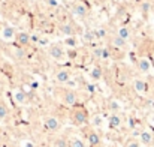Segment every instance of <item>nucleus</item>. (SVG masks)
Masks as SVG:
<instances>
[{
    "label": "nucleus",
    "instance_id": "nucleus-29",
    "mask_svg": "<svg viewBox=\"0 0 154 147\" xmlns=\"http://www.w3.org/2000/svg\"><path fill=\"white\" fill-rule=\"evenodd\" d=\"M24 147H33V144L29 141V143H24Z\"/></svg>",
    "mask_w": 154,
    "mask_h": 147
},
{
    "label": "nucleus",
    "instance_id": "nucleus-27",
    "mask_svg": "<svg viewBox=\"0 0 154 147\" xmlns=\"http://www.w3.org/2000/svg\"><path fill=\"white\" fill-rule=\"evenodd\" d=\"M3 92H5V86H3V83L0 81V96L3 95Z\"/></svg>",
    "mask_w": 154,
    "mask_h": 147
},
{
    "label": "nucleus",
    "instance_id": "nucleus-7",
    "mask_svg": "<svg viewBox=\"0 0 154 147\" xmlns=\"http://www.w3.org/2000/svg\"><path fill=\"white\" fill-rule=\"evenodd\" d=\"M15 42H17L20 47H27V45H30V42H32V36H30V33L26 32V30L17 32Z\"/></svg>",
    "mask_w": 154,
    "mask_h": 147
},
{
    "label": "nucleus",
    "instance_id": "nucleus-1",
    "mask_svg": "<svg viewBox=\"0 0 154 147\" xmlns=\"http://www.w3.org/2000/svg\"><path fill=\"white\" fill-rule=\"evenodd\" d=\"M69 117H70V122H72L75 126H84V125H87V122L90 120L88 111H87L84 107H79V105H75V107L70 108Z\"/></svg>",
    "mask_w": 154,
    "mask_h": 147
},
{
    "label": "nucleus",
    "instance_id": "nucleus-16",
    "mask_svg": "<svg viewBox=\"0 0 154 147\" xmlns=\"http://www.w3.org/2000/svg\"><path fill=\"white\" fill-rule=\"evenodd\" d=\"M90 77H91V80H94V81H99V80L102 78V68H100L99 65L93 66V69L90 71Z\"/></svg>",
    "mask_w": 154,
    "mask_h": 147
},
{
    "label": "nucleus",
    "instance_id": "nucleus-10",
    "mask_svg": "<svg viewBox=\"0 0 154 147\" xmlns=\"http://www.w3.org/2000/svg\"><path fill=\"white\" fill-rule=\"evenodd\" d=\"M139 141H141V144L145 147H150L151 144H153L154 141V135L151 131H148V129H144L141 134H139V138H138Z\"/></svg>",
    "mask_w": 154,
    "mask_h": 147
},
{
    "label": "nucleus",
    "instance_id": "nucleus-21",
    "mask_svg": "<svg viewBox=\"0 0 154 147\" xmlns=\"http://www.w3.org/2000/svg\"><path fill=\"white\" fill-rule=\"evenodd\" d=\"M69 147H87V144L81 140V138H78V137H73L70 141H69Z\"/></svg>",
    "mask_w": 154,
    "mask_h": 147
},
{
    "label": "nucleus",
    "instance_id": "nucleus-24",
    "mask_svg": "<svg viewBox=\"0 0 154 147\" xmlns=\"http://www.w3.org/2000/svg\"><path fill=\"white\" fill-rule=\"evenodd\" d=\"M64 44L69 45V47H76V39H75L73 36H69V38L64 41Z\"/></svg>",
    "mask_w": 154,
    "mask_h": 147
},
{
    "label": "nucleus",
    "instance_id": "nucleus-4",
    "mask_svg": "<svg viewBox=\"0 0 154 147\" xmlns=\"http://www.w3.org/2000/svg\"><path fill=\"white\" fill-rule=\"evenodd\" d=\"M12 99H14V102L18 104V105H27V104H29L27 93H26L23 89H20V87H15V89L12 90Z\"/></svg>",
    "mask_w": 154,
    "mask_h": 147
},
{
    "label": "nucleus",
    "instance_id": "nucleus-14",
    "mask_svg": "<svg viewBox=\"0 0 154 147\" xmlns=\"http://www.w3.org/2000/svg\"><path fill=\"white\" fill-rule=\"evenodd\" d=\"M75 27L70 24V23H63L61 26H60V33L61 35H64V36H75Z\"/></svg>",
    "mask_w": 154,
    "mask_h": 147
},
{
    "label": "nucleus",
    "instance_id": "nucleus-12",
    "mask_svg": "<svg viewBox=\"0 0 154 147\" xmlns=\"http://www.w3.org/2000/svg\"><path fill=\"white\" fill-rule=\"evenodd\" d=\"M15 36H17V32L12 26H5L2 29V39L3 41H12V39H15Z\"/></svg>",
    "mask_w": 154,
    "mask_h": 147
},
{
    "label": "nucleus",
    "instance_id": "nucleus-5",
    "mask_svg": "<svg viewBox=\"0 0 154 147\" xmlns=\"http://www.w3.org/2000/svg\"><path fill=\"white\" fill-rule=\"evenodd\" d=\"M72 14L75 17H78V18H85L88 15V8L82 2H75L72 5Z\"/></svg>",
    "mask_w": 154,
    "mask_h": 147
},
{
    "label": "nucleus",
    "instance_id": "nucleus-17",
    "mask_svg": "<svg viewBox=\"0 0 154 147\" xmlns=\"http://www.w3.org/2000/svg\"><path fill=\"white\" fill-rule=\"evenodd\" d=\"M9 107H8V104L6 102H3V101H0V120H6L8 117H9Z\"/></svg>",
    "mask_w": 154,
    "mask_h": 147
},
{
    "label": "nucleus",
    "instance_id": "nucleus-13",
    "mask_svg": "<svg viewBox=\"0 0 154 147\" xmlns=\"http://www.w3.org/2000/svg\"><path fill=\"white\" fill-rule=\"evenodd\" d=\"M87 141H88V144L91 147L94 146H99L100 144V137H99V134L96 132V131H88L87 132Z\"/></svg>",
    "mask_w": 154,
    "mask_h": 147
},
{
    "label": "nucleus",
    "instance_id": "nucleus-23",
    "mask_svg": "<svg viewBox=\"0 0 154 147\" xmlns=\"http://www.w3.org/2000/svg\"><path fill=\"white\" fill-rule=\"evenodd\" d=\"M142 144H141V141L139 140H136V138H130L127 143H126V146L124 147H141Z\"/></svg>",
    "mask_w": 154,
    "mask_h": 147
},
{
    "label": "nucleus",
    "instance_id": "nucleus-25",
    "mask_svg": "<svg viewBox=\"0 0 154 147\" xmlns=\"http://www.w3.org/2000/svg\"><path fill=\"white\" fill-rule=\"evenodd\" d=\"M103 51H105L103 48H96L94 51H93V54H94V57H96V59H102L103 57Z\"/></svg>",
    "mask_w": 154,
    "mask_h": 147
},
{
    "label": "nucleus",
    "instance_id": "nucleus-9",
    "mask_svg": "<svg viewBox=\"0 0 154 147\" xmlns=\"http://www.w3.org/2000/svg\"><path fill=\"white\" fill-rule=\"evenodd\" d=\"M70 72L67 71V69H60V71H57L55 72V75H54V80L58 83V84H67L69 81H70Z\"/></svg>",
    "mask_w": 154,
    "mask_h": 147
},
{
    "label": "nucleus",
    "instance_id": "nucleus-22",
    "mask_svg": "<svg viewBox=\"0 0 154 147\" xmlns=\"http://www.w3.org/2000/svg\"><path fill=\"white\" fill-rule=\"evenodd\" d=\"M54 147H69V141H67L64 137H58V138L54 141Z\"/></svg>",
    "mask_w": 154,
    "mask_h": 147
},
{
    "label": "nucleus",
    "instance_id": "nucleus-15",
    "mask_svg": "<svg viewBox=\"0 0 154 147\" xmlns=\"http://www.w3.org/2000/svg\"><path fill=\"white\" fill-rule=\"evenodd\" d=\"M108 123H109V128H120L121 126V117L117 114V113H112L108 119Z\"/></svg>",
    "mask_w": 154,
    "mask_h": 147
},
{
    "label": "nucleus",
    "instance_id": "nucleus-20",
    "mask_svg": "<svg viewBox=\"0 0 154 147\" xmlns=\"http://www.w3.org/2000/svg\"><path fill=\"white\" fill-rule=\"evenodd\" d=\"M117 35H118L120 38H123L124 41H129V38H130V30H129L127 27H118Z\"/></svg>",
    "mask_w": 154,
    "mask_h": 147
},
{
    "label": "nucleus",
    "instance_id": "nucleus-8",
    "mask_svg": "<svg viewBox=\"0 0 154 147\" xmlns=\"http://www.w3.org/2000/svg\"><path fill=\"white\" fill-rule=\"evenodd\" d=\"M153 65H151V60L148 57H139L138 59V69L141 74H150Z\"/></svg>",
    "mask_w": 154,
    "mask_h": 147
},
{
    "label": "nucleus",
    "instance_id": "nucleus-19",
    "mask_svg": "<svg viewBox=\"0 0 154 147\" xmlns=\"http://www.w3.org/2000/svg\"><path fill=\"white\" fill-rule=\"evenodd\" d=\"M90 123H91L94 128H100V126H103V123H105V120H103V116H100V114H96V116H93V117H91V120H90Z\"/></svg>",
    "mask_w": 154,
    "mask_h": 147
},
{
    "label": "nucleus",
    "instance_id": "nucleus-6",
    "mask_svg": "<svg viewBox=\"0 0 154 147\" xmlns=\"http://www.w3.org/2000/svg\"><path fill=\"white\" fill-rule=\"evenodd\" d=\"M44 125H45V129L50 131V132H57L61 126L60 120L55 117V116H48L45 120H44Z\"/></svg>",
    "mask_w": 154,
    "mask_h": 147
},
{
    "label": "nucleus",
    "instance_id": "nucleus-3",
    "mask_svg": "<svg viewBox=\"0 0 154 147\" xmlns=\"http://www.w3.org/2000/svg\"><path fill=\"white\" fill-rule=\"evenodd\" d=\"M48 56L55 62H63L66 59V51H64V48L61 45L52 44V45L48 47Z\"/></svg>",
    "mask_w": 154,
    "mask_h": 147
},
{
    "label": "nucleus",
    "instance_id": "nucleus-28",
    "mask_svg": "<svg viewBox=\"0 0 154 147\" xmlns=\"http://www.w3.org/2000/svg\"><path fill=\"white\" fill-rule=\"evenodd\" d=\"M3 140H5V134H3V131L0 129V144L3 143Z\"/></svg>",
    "mask_w": 154,
    "mask_h": 147
},
{
    "label": "nucleus",
    "instance_id": "nucleus-11",
    "mask_svg": "<svg viewBox=\"0 0 154 147\" xmlns=\"http://www.w3.org/2000/svg\"><path fill=\"white\" fill-rule=\"evenodd\" d=\"M133 89H135V92H138L139 95H145L147 90H148V86H147V83H145L142 78H135V80H133Z\"/></svg>",
    "mask_w": 154,
    "mask_h": 147
},
{
    "label": "nucleus",
    "instance_id": "nucleus-2",
    "mask_svg": "<svg viewBox=\"0 0 154 147\" xmlns=\"http://www.w3.org/2000/svg\"><path fill=\"white\" fill-rule=\"evenodd\" d=\"M58 98H60V102L61 104H64V105H67V107H75L76 105V102H78V93L73 90V89H63L61 90V93L58 95Z\"/></svg>",
    "mask_w": 154,
    "mask_h": 147
},
{
    "label": "nucleus",
    "instance_id": "nucleus-18",
    "mask_svg": "<svg viewBox=\"0 0 154 147\" xmlns=\"http://www.w3.org/2000/svg\"><path fill=\"white\" fill-rule=\"evenodd\" d=\"M112 45H114V47H117V48H126L127 41H124L123 38H120L118 35H115V36L112 38Z\"/></svg>",
    "mask_w": 154,
    "mask_h": 147
},
{
    "label": "nucleus",
    "instance_id": "nucleus-26",
    "mask_svg": "<svg viewBox=\"0 0 154 147\" xmlns=\"http://www.w3.org/2000/svg\"><path fill=\"white\" fill-rule=\"evenodd\" d=\"M109 108H112V110L115 111V110H118V104H117L115 101H112V102L109 104Z\"/></svg>",
    "mask_w": 154,
    "mask_h": 147
}]
</instances>
